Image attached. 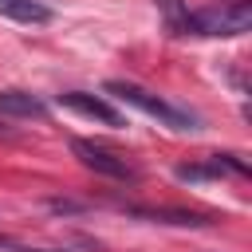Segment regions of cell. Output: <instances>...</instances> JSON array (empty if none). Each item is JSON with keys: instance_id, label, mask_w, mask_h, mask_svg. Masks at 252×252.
<instances>
[{"instance_id": "obj_5", "label": "cell", "mask_w": 252, "mask_h": 252, "mask_svg": "<svg viewBox=\"0 0 252 252\" xmlns=\"http://www.w3.org/2000/svg\"><path fill=\"white\" fill-rule=\"evenodd\" d=\"M55 102L67 106V110H75V114H83V118H91V122H102V126H126V114L114 110L106 98H98V94H91V91H63Z\"/></svg>"}, {"instance_id": "obj_6", "label": "cell", "mask_w": 252, "mask_h": 252, "mask_svg": "<svg viewBox=\"0 0 252 252\" xmlns=\"http://www.w3.org/2000/svg\"><path fill=\"white\" fill-rule=\"evenodd\" d=\"M0 114H4V118H28V122L35 118V122H39V118H47V102H43L39 94L12 91V87H8V91H0Z\"/></svg>"}, {"instance_id": "obj_1", "label": "cell", "mask_w": 252, "mask_h": 252, "mask_svg": "<svg viewBox=\"0 0 252 252\" xmlns=\"http://www.w3.org/2000/svg\"><path fill=\"white\" fill-rule=\"evenodd\" d=\"M161 8L169 12V28L181 32V35H220V39H232V35H244L252 28V0H220V4H209V8H181L177 0H161Z\"/></svg>"}, {"instance_id": "obj_8", "label": "cell", "mask_w": 252, "mask_h": 252, "mask_svg": "<svg viewBox=\"0 0 252 252\" xmlns=\"http://www.w3.org/2000/svg\"><path fill=\"white\" fill-rule=\"evenodd\" d=\"M134 217H146V220H165V224H209L205 217L197 213H181V209H126Z\"/></svg>"}, {"instance_id": "obj_4", "label": "cell", "mask_w": 252, "mask_h": 252, "mask_svg": "<svg viewBox=\"0 0 252 252\" xmlns=\"http://www.w3.org/2000/svg\"><path fill=\"white\" fill-rule=\"evenodd\" d=\"M213 177H248V161L236 158V154H209L205 161H193V165H177V181H213Z\"/></svg>"}, {"instance_id": "obj_7", "label": "cell", "mask_w": 252, "mask_h": 252, "mask_svg": "<svg viewBox=\"0 0 252 252\" xmlns=\"http://www.w3.org/2000/svg\"><path fill=\"white\" fill-rule=\"evenodd\" d=\"M0 16H8V20H16V24H51L55 20V12L43 4V0H0Z\"/></svg>"}, {"instance_id": "obj_2", "label": "cell", "mask_w": 252, "mask_h": 252, "mask_svg": "<svg viewBox=\"0 0 252 252\" xmlns=\"http://www.w3.org/2000/svg\"><path fill=\"white\" fill-rule=\"evenodd\" d=\"M102 91L114 94V98H122L126 106H134V110L158 118V122L169 126V130H197V126H201V118H197L193 110L173 106V102H165L161 94H154V91H146V87H138V83H130V79H110Z\"/></svg>"}, {"instance_id": "obj_3", "label": "cell", "mask_w": 252, "mask_h": 252, "mask_svg": "<svg viewBox=\"0 0 252 252\" xmlns=\"http://www.w3.org/2000/svg\"><path fill=\"white\" fill-rule=\"evenodd\" d=\"M71 154H75L87 169H94V173H102V177H110V181H138V169H134L126 158H118L114 150H106V146H94V142H87V138H71Z\"/></svg>"}]
</instances>
